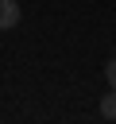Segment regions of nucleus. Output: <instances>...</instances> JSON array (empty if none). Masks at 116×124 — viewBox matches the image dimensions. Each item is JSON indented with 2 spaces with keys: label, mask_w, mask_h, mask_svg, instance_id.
I'll list each match as a JSON object with an SVG mask.
<instances>
[{
  "label": "nucleus",
  "mask_w": 116,
  "mask_h": 124,
  "mask_svg": "<svg viewBox=\"0 0 116 124\" xmlns=\"http://www.w3.org/2000/svg\"><path fill=\"white\" fill-rule=\"evenodd\" d=\"M19 16H23V12H19L15 0H0V31H12V27L19 23Z\"/></svg>",
  "instance_id": "f257e3e1"
},
{
  "label": "nucleus",
  "mask_w": 116,
  "mask_h": 124,
  "mask_svg": "<svg viewBox=\"0 0 116 124\" xmlns=\"http://www.w3.org/2000/svg\"><path fill=\"white\" fill-rule=\"evenodd\" d=\"M101 116H104V120H116V89H108V93L101 97Z\"/></svg>",
  "instance_id": "f03ea898"
},
{
  "label": "nucleus",
  "mask_w": 116,
  "mask_h": 124,
  "mask_svg": "<svg viewBox=\"0 0 116 124\" xmlns=\"http://www.w3.org/2000/svg\"><path fill=\"white\" fill-rule=\"evenodd\" d=\"M104 78H108V89H116V58L104 62Z\"/></svg>",
  "instance_id": "7ed1b4c3"
}]
</instances>
